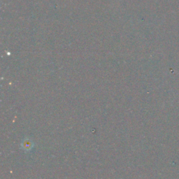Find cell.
I'll return each instance as SVG.
<instances>
[{
    "mask_svg": "<svg viewBox=\"0 0 179 179\" xmlns=\"http://www.w3.org/2000/svg\"><path fill=\"white\" fill-rule=\"evenodd\" d=\"M23 144H25L24 149H26V150L31 149V147H32V143L31 142H30L29 141H27L26 142H24Z\"/></svg>",
    "mask_w": 179,
    "mask_h": 179,
    "instance_id": "obj_1",
    "label": "cell"
}]
</instances>
